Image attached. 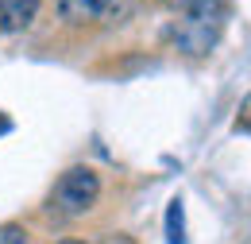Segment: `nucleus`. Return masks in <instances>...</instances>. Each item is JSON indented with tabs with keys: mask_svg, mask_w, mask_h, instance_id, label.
I'll list each match as a JSON object with an SVG mask.
<instances>
[{
	"mask_svg": "<svg viewBox=\"0 0 251 244\" xmlns=\"http://www.w3.org/2000/svg\"><path fill=\"white\" fill-rule=\"evenodd\" d=\"M228 20V4L224 0H182V8L174 12L166 39L178 55L186 59H205L220 43V31Z\"/></svg>",
	"mask_w": 251,
	"mask_h": 244,
	"instance_id": "nucleus-1",
	"label": "nucleus"
},
{
	"mask_svg": "<svg viewBox=\"0 0 251 244\" xmlns=\"http://www.w3.org/2000/svg\"><path fill=\"white\" fill-rule=\"evenodd\" d=\"M97 202H100V175L93 167L77 163V167H66L58 175V183H54L50 198H47V210L54 217H62V221H77V217L89 214Z\"/></svg>",
	"mask_w": 251,
	"mask_h": 244,
	"instance_id": "nucleus-2",
	"label": "nucleus"
},
{
	"mask_svg": "<svg viewBox=\"0 0 251 244\" xmlns=\"http://www.w3.org/2000/svg\"><path fill=\"white\" fill-rule=\"evenodd\" d=\"M39 8H43V0H0V31H8V35L27 31L39 20Z\"/></svg>",
	"mask_w": 251,
	"mask_h": 244,
	"instance_id": "nucleus-3",
	"label": "nucleus"
},
{
	"mask_svg": "<svg viewBox=\"0 0 251 244\" xmlns=\"http://www.w3.org/2000/svg\"><path fill=\"white\" fill-rule=\"evenodd\" d=\"M108 8H112V0H58V16H62L70 28L97 24Z\"/></svg>",
	"mask_w": 251,
	"mask_h": 244,
	"instance_id": "nucleus-4",
	"label": "nucleus"
},
{
	"mask_svg": "<svg viewBox=\"0 0 251 244\" xmlns=\"http://www.w3.org/2000/svg\"><path fill=\"white\" fill-rule=\"evenodd\" d=\"M166 241L186 244V202L182 198H170V206H166Z\"/></svg>",
	"mask_w": 251,
	"mask_h": 244,
	"instance_id": "nucleus-5",
	"label": "nucleus"
},
{
	"mask_svg": "<svg viewBox=\"0 0 251 244\" xmlns=\"http://www.w3.org/2000/svg\"><path fill=\"white\" fill-rule=\"evenodd\" d=\"M0 244H27V229L20 221H4L0 225Z\"/></svg>",
	"mask_w": 251,
	"mask_h": 244,
	"instance_id": "nucleus-6",
	"label": "nucleus"
},
{
	"mask_svg": "<svg viewBox=\"0 0 251 244\" xmlns=\"http://www.w3.org/2000/svg\"><path fill=\"white\" fill-rule=\"evenodd\" d=\"M236 132H248L251 136V93L240 101V109H236Z\"/></svg>",
	"mask_w": 251,
	"mask_h": 244,
	"instance_id": "nucleus-7",
	"label": "nucleus"
},
{
	"mask_svg": "<svg viewBox=\"0 0 251 244\" xmlns=\"http://www.w3.org/2000/svg\"><path fill=\"white\" fill-rule=\"evenodd\" d=\"M97 244H135V241H131L127 233H112V237H100Z\"/></svg>",
	"mask_w": 251,
	"mask_h": 244,
	"instance_id": "nucleus-8",
	"label": "nucleus"
},
{
	"mask_svg": "<svg viewBox=\"0 0 251 244\" xmlns=\"http://www.w3.org/2000/svg\"><path fill=\"white\" fill-rule=\"evenodd\" d=\"M155 4H162V8H170V12H178V8H182V0H155Z\"/></svg>",
	"mask_w": 251,
	"mask_h": 244,
	"instance_id": "nucleus-9",
	"label": "nucleus"
},
{
	"mask_svg": "<svg viewBox=\"0 0 251 244\" xmlns=\"http://www.w3.org/2000/svg\"><path fill=\"white\" fill-rule=\"evenodd\" d=\"M8 128H12V124H8V117H0V132H8Z\"/></svg>",
	"mask_w": 251,
	"mask_h": 244,
	"instance_id": "nucleus-10",
	"label": "nucleus"
},
{
	"mask_svg": "<svg viewBox=\"0 0 251 244\" xmlns=\"http://www.w3.org/2000/svg\"><path fill=\"white\" fill-rule=\"evenodd\" d=\"M58 244H85V241H70V237H66V241H58Z\"/></svg>",
	"mask_w": 251,
	"mask_h": 244,
	"instance_id": "nucleus-11",
	"label": "nucleus"
}]
</instances>
